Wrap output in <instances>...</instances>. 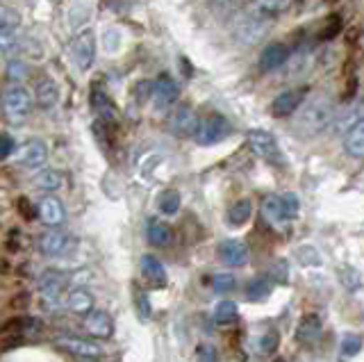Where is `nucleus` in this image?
Wrapping results in <instances>:
<instances>
[{
  "instance_id": "f257e3e1",
  "label": "nucleus",
  "mask_w": 364,
  "mask_h": 362,
  "mask_svg": "<svg viewBox=\"0 0 364 362\" xmlns=\"http://www.w3.org/2000/svg\"><path fill=\"white\" fill-rule=\"evenodd\" d=\"M333 121H335V105H333V100L326 96L312 98L299 115V126L307 134H318L328 130L333 126Z\"/></svg>"
},
{
  "instance_id": "f03ea898",
  "label": "nucleus",
  "mask_w": 364,
  "mask_h": 362,
  "mask_svg": "<svg viewBox=\"0 0 364 362\" xmlns=\"http://www.w3.org/2000/svg\"><path fill=\"white\" fill-rule=\"evenodd\" d=\"M0 107H3V115L9 123L21 126V123L30 117L32 100H30V94L23 87H9L3 94V98H0Z\"/></svg>"
},
{
  "instance_id": "7ed1b4c3",
  "label": "nucleus",
  "mask_w": 364,
  "mask_h": 362,
  "mask_svg": "<svg viewBox=\"0 0 364 362\" xmlns=\"http://www.w3.org/2000/svg\"><path fill=\"white\" fill-rule=\"evenodd\" d=\"M246 139H248L250 151H253L257 157H262V160H267L269 164H278V166L284 164V155H282L280 146H278V139L273 137L271 132L250 130Z\"/></svg>"
},
{
  "instance_id": "20e7f679",
  "label": "nucleus",
  "mask_w": 364,
  "mask_h": 362,
  "mask_svg": "<svg viewBox=\"0 0 364 362\" xmlns=\"http://www.w3.org/2000/svg\"><path fill=\"white\" fill-rule=\"evenodd\" d=\"M228 134H230V123H228V119L221 115H210L203 121H198V130L193 137H196V142L200 146H212V144H219L221 139H225Z\"/></svg>"
},
{
  "instance_id": "39448f33",
  "label": "nucleus",
  "mask_w": 364,
  "mask_h": 362,
  "mask_svg": "<svg viewBox=\"0 0 364 362\" xmlns=\"http://www.w3.org/2000/svg\"><path fill=\"white\" fill-rule=\"evenodd\" d=\"M166 130L173 134V137H180V139L196 134V130H198V117H196V112H193L189 105L176 107L168 115V119H166Z\"/></svg>"
},
{
  "instance_id": "423d86ee",
  "label": "nucleus",
  "mask_w": 364,
  "mask_h": 362,
  "mask_svg": "<svg viewBox=\"0 0 364 362\" xmlns=\"http://www.w3.org/2000/svg\"><path fill=\"white\" fill-rule=\"evenodd\" d=\"M71 58L80 71H89L96 60V37L91 30H82L71 43Z\"/></svg>"
},
{
  "instance_id": "0eeeda50",
  "label": "nucleus",
  "mask_w": 364,
  "mask_h": 362,
  "mask_svg": "<svg viewBox=\"0 0 364 362\" xmlns=\"http://www.w3.org/2000/svg\"><path fill=\"white\" fill-rule=\"evenodd\" d=\"M75 246L73 237L66 235L62 230H48L39 237V251L48 257H60V255H66L71 248Z\"/></svg>"
},
{
  "instance_id": "6e6552de",
  "label": "nucleus",
  "mask_w": 364,
  "mask_h": 362,
  "mask_svg": "<svg viewBox=\"0 0 364 362\" xmlns=\"http://www.w3.org/2000/svg\"><path fill=\"white\" fill-rule=\"evenodd\" d=\"M303 98H305V89H287V92H282L273 98L271 115L276 119H284V117L294 115V112L301 107Z\"/></svg>"
},
{
  "instance_id": "1a4fd4ad",
  "label": "nucleus",
  "mask_w": 364,
  "mask_h": 362,
  "mask_svg": "<svg viewBox=\"0 0 364 362\" xmlns=\"http://www.w3.org/2000/svg\"><path fill=\"white\" fill-rule=\"evenodd\" d=\"M57 344L62 348L71 351V353L85 358V360H96L102 356V348L98 344H94L91 339H82V337H57Z\"/></svg>"
},
{
  "instance_id": "9d476101",
  "label": "nucleus",
  "mask_w": 364,
  "mask_h": 362,
  "mask_svg": "<svg viewBox=\"0 0 364 362\" xmlns=\"http://www.w3.org/2000/svg\"><path fill=\"white\" fill-rule=\"evenodd\" d=\"M287 60H289V48L284 46V43H269V46L259 53L257 64L264 73H271V71L280 69Z\"/></svg>"
},
{
  "instance_id": "9b49d317",
  "label": "nucleus",
  "mask_w": 364,
  "mask_h": 362,
  "mask_svg": "<svg viewBox=\"0 0 364 362\" xmlns=\"http://www.w3.org/2000/svg\"><path fill=\"white\" fill-rule=\"evenodd\" d=\"M219 257L228 267H244L248 262V246L239 240H225L219 244Z\"/></svg>"
},
{
  "instance_id": "f8f14e48",
  "label": "nucleus",
  "mask_w": 364,
  "mask_h": 362,
  "mask_svg": "<svg viewBox=\"0 0 364 362\" xmlns=\"http://www.w3.org/2000/svg\"><path fill=\"white\" fill-rule=\"evenodd\" d=\"M269 28V21L264 14H257V16H246L242 23L237 28V37L242 39L244 43H255L257 39L264 37V32Z\"/></svg>"
},
{
  "instance_id": "ddd939ff",
  "label": "nucleus",
  "mask_w": 364,
  "mask_h": 362,
  "mask_svg": "<svg viewBox=\"0 0 364 362\" xmlns=\"http://www.w3.org/2000/svg\"><path fill=\"white\" fill-rule=\"evenodd\" d=\"M153 96H155V103L159 107H166V105H173L178 96H180V87L171 75H159L155 85H153Z\"/></svg>"
},
{
  "instance_id": "4468645a",
  "label": "nucleus",
  "mask_w": 364,
  "mask_h": 362,
  "mask_svg": "<svg viewBox=\"0 0 364 362\" xmlns=\"http://www.w3.org/2000/svg\"><path fill=\"white\" fill-rule=\"evenodd\" d=\"M34 100L41 110H53L60 100V89L50 80V78H39L34 85Z\"/></svg>"
},
{
  "instance_id": "2eb2a0df",
  "label": "nucleus",
  "mask_w": 364,
  "mask_h": 362,
  "mask_svg": "<svg viewBox=\"0 0 364 362\" xmlns=\"http://www.w3.org/2000/svg\"><path fill=\"white\" fill-rule=\"evenodd\" d=\"M68 278L62 274V271L57 269H48L46 274L39 278V289H41V299H57V294H60L64 287H66Z\"/></svg>"
},
{
  "instance_id": "dca6fc26",
  "label": "nucleus",
  "mask_w": 364,
  "mask_h": 362,
  "mask_svg": "<svg viewBox=\"0 0 364 362\" xmlns=\"http://www.w3.org/2000/svg\"><path fill=\"white\" fill-rule=\"evenodd\" d=\"M362 121H364V105L362 103H355V105L346 107L339 117H335V121H333V132H337V134L350 132Z\"/></svg>"
},
{
  "instance_id": "f3484780",
  "label": "nucleus",
  "mask_w": 364,
  "mask_h": 362,
  "mask_svg": "<svg viewBox=\"0 0 364 362\" xmlns=\"http://www.w3.org/2000/svg\"><path fill=\"white\" fill-rule=\"evenodd\" d=\"M85 328H87L89 335H94L98 339H105V337H109L114 333V321H112V316L107 312L96 310V312H91L87 316Z\"/></svg>"
},
{
  "instance_id": "a211bd4d",
  "label": "nucleus",
  "mask_w": 364,
  "mask_h": 362,
  "mask_svg": "<svg viewBox=\"0 0 364 362\" xmlns=\"http://www.w3.org/2000/svg\"><path fill=\"white\" fill-rule=\"evenodd\" d=\"M37 217L46 223V225H60L64 221V206L60 203V198H43L39 203V208H37Z\"/></svg>"
},
{
  "instance_id": "6ab92c4d",
  "label": "nucleus",
  "mask_w": 364,
  "mask_h": 362,
  "mask_svg": "<svg viewBox=\"0 0 364 362\" xmlns=\"http://www.w3.org/2000/svg\"><path fill=\"white\" fill-rule=\"evenodd\" d=\"M46 160H48V151H46L43 142L34 139V142H28L26 146H23L21 162L26 164L28 169H41L46 164Z\"/></svg>"
},
{
  "instance_id": "aec40b11",
  "label": "nucleus",
  "mask_w": 364,
  "mask_h": 362,
  "mask_svg": "<svg viewBox=\"0 0 364 362\" xmlns=\"http://www.w3.org/2000/svg\"><path fill=\"white\" fill-rule=\"evenodd\" d=\"M318 335H321V319L316 314H305L296 328V339L303 344H312Z\"/></svg>"
},
{
  "instance_id": "412c9836",
  "label": "nucleus",
  "mask_w": 364,
  "mask_h": 362,
  "mask_svg": "<svg viewBox=\"0 0 364 362\" xmlns=\"http://www.w3.org/2000/svg\"><path fill=\"white\" fill-rule=\"evenodd\" d=\"M146 235H148V242H151L153 246L162 248V246H168L171 240H173V228H171V225L164 223V221L153 219V221H148Z\"/></svg>"
},
{
  "instance_id": "4be33fe9",
  "label": "nucleus",
  "mask_w": 364,
  "mask_h": 362,
  "mask_svg": "<svg viewBox=\"0 0 364 362\" xmlns=\"http://www.w3.org/2000/svg\"><path fill=\"white\" fill-rule=\"evenodd\" d=\"M250 217H253V201L250 198H239L237 203H232V208L228 210V223H230L232 228L248 223Z\"/></svg>"
},
{
  "instance_id": "5701e85b",
  "label": "nucleus",
  "mask_w": 364,
  "mask_h": 362,
  "mask_svg": "<svg viewBox=\"0 0 364 362\" xmlns=\"http://www.w3.org/2000/svg\"><path fill=\"white\" fill-rule=\"evenodd\" d=\"M141 269H144L146 278L151 280L153 285H157V287H164V285H166V269H164V265L159 262L157 257H153V255H144V257H141Z\"/></svg>"
},
{
  "instance_id": "b1692460",
  "label": "nucleus",
  "mask_w": 364,
  "mask_h": 362,
  "mask_svg": "<svg viewBox=\"0 0 364 362\" xmlns=\"http://www.w3.org/2000/svg\"><path fill=\"white\" fill-rule=\"evenodd\" d=\"M66 305L77 314H87V312L91 314V310H94V297L87 289H73L68 292Z\"/></svg>"
},
{
  "instance_id": "393cba45",
  "label": "nucleus",
  "mask_w": 364,
  "mask_h": 362,
  "mask_svg": "<svg viewBox=\"0 0 364 362\" xmlns=\"http://www.w3.org/2000/svg\"><path fill=\"white\" fill-rule=\"evenodd\" d=\"M91 107H94L98 115H100V121L102 123H112L114 121V105L112 100L105 96V92H100V89H91Z\"/></svg>"
},
{
  "instance_id": "a878e982",
  "label": "nucleus",
  "mask_w": 364,
  "mask_h": 362,
  "mask_svg": "<svg viewBox=\"0 0 364 362\" xmlns=\"http://www.w3.org/2000/svg\"><path fill=\"white\" fill-rule=\"evenodd\" d=\"M344 151L350 157H364V121L358 123V126L346 134Z\"/></svg>"
},
{
  "instance_id": "bb28decb",
  "label": "nucleus",
  "mask_w": 364,
  "mask_h": 362,
  "mask_svg": "<svg viewBox=\"0 0 364 362\" xmlns=\"http://www.w3.org/2000/svg\"><path fill=\"white\" fill-rule=\"evenodd\" d=\"M271 294V280L264 278V276H257L248 282L246 287V299L248 301H264Z\"/></svg>"
},
{
  "instance_id": "cd10ccee",
  "label": "nucleus",
  "mask_w": 364,
  "mask_h": 362,
  "mask_svg": "<svg viewBox=\"0 0 364 362\" xmlns=\"http://www.w3.org/2000/svg\"><path fill=\"white\" fill-rule=\"evenodd\" d=\"M239 316V308L235 301H219L214 308V321L216 324H232Z\"/></svg>"
},
{
  "instance_id": "c85d7f7f",
  "label": "nucleus",
  "mask_w": 364,
  "mask_h": 362,
  "mask_svg": "<svg viewBox=\"0 0 364 362\" xmlns=\"http://www.w3.org/2000/svg\"><path fill=\"white\" fill-rule=\"evenodd\" d=\"M337 276L341 280V285H344L348 292H358L362 287V274L355 267H341L337 271Z\"/></svg>"
},
{
  "instance_id": "c756f323",
  "label": "nucleus",
  "mask_w": 364,
  "mask_h": 362,
  "mask_svg": "<svg viewBox=\"0 0 364 362\" xmlns=\"http://www.w3.org/2000/svg\"><path fill=\"white\" fill-rule=\"evenodd\" d=\"M37 187L43 191H55L62 187V174L55 171V169H46L37 176Z\"/></svg>"
},
{
  "instance_id": "7c9ffc66",
  "label": "nucleus",
  "mask_w": 364,
  "mask_h": 362,
  "mask_svg": "<svg viewBox=\"0 0 364 362\" xmlns=\"http://www.w3.org/2000/svg\"><path fill=\"white\" fill-rule=\"evenodd\" d=\"M362 335H355V333H346L344 337H341V344H339V351H341V356L344 358H353V356H358L360 351H362Z\"/></svg>"
},
{
  "instance_id": "2f4dec72",
  "label": "nucleus",
  "mask_w": 364,
  "mask_h": 362,
  "mask_svg": "<svg viewBox=\"0 0 364 362\" xmlns=\"http://www.w3.org/2000/svg\"><path fill=\"white\" fill-rule=\"evenodd\" d=\"M262 214H264L269 221H284L280 196H267L264 201H262Z\"/></svg>"
},
{
  "instance_id": "473e14b6",
  "label": "nucleus",
  "mask_w": 364,
  "mask_h": 362,
  "mask_svg": "<svg viewBox=\"0 0 364 362\" xmlns=\"http://www.w3.org/2000/svg\"><path fill=\"white\" fill-rule=\"evenodd\" d=\"M159 210H162L164 214H176L180 210V194L176 189H166L159 194Z\"/></svg>"
},
{
  "instance_id": "72a5a7b5",
  "label": "nucleus",
  "mask_w": 364,
  "mask_h": 362,
  "mask_svg": "<svg viewBox=\"0 0 364 362\" xmlns=\"http://www.w3.org/2000/svg\"><path fill=\"white\" fill-rule=\"evenodd\" d=\"M278 342H280L278 333H276V331H269V333H264V335L259 337V346H257V351H259L262 356H271V353H276Z\"/></svg>"
},
{
  "instance_id": "f704fd0d",
  "label": "nucleus",
  "mask_w": 364,
  "mask_h": 362,
  "mask_svg": "<svg viewBox=\"0 0 364 362\" xmlns=\"http://www.w3.org/2000/svg\"><path fill=\"white\" fill-rule=\"evenodd\" d=\"M280 203H282V217H284V219H294L296 214H299L301 203H299V196H296L294 191H289V194L280 196Z\"/></svg>"
},
{
  "instance_id": "c9c22d12",
  "label": "nucleus",
  "mask_w": 364,
  "mask_h": 362,
  "mask_svg": "<svg viewBox=\"0 0 364 362\" xmlns=\"http://www.w3.org/2000/svg\"><path fill=\"white\" fill-rule=\"evenodd\" d=\"M296 257H299V262L305 265V267H318L321 265V255L316 253L314 246H301L299 251H296Z\"/></svg>"
},
{
  "instance_id": "e433bc0d",
  "label": "nucleus",
  "mask_w": 364,
  "mask_h": 362,
  "mask_svg": "<svg viewBox=\"0 0 364 362\" xmlns=\"http://www.w3.org/2000/svg\"><path fill=\"white\" fill-rule=\"evenodd\" d=\"M235 285H237V280H235L232 274H225V271H223V274L212 276V289H214V292H219V294H223V292H232Z\"/></svg>"
},
{
  "instance_id": "4c0bfd02",
  "label": "nucleus",
  "mask_w": 364,
  "mask_h": 362,
  "mask_svg": "<svg viewBox=\"0 0 364 362\" xmlns=\"http://www.w3.org/2000/svg\"><path fill=\"white\" fill-rule=\"evenodd\" d=\"M7 78L11 82H23L28 78V66L23 64V62H9V66H7Z\"/></svg>"
},
{
  "instance_id": "58836bf2",
  "label": "nucleus",
  "mask_w": 364,
  "mask_h": 362,
  "mask_svg": "<svg viewBox=\"0 0 364 362\" xmlns=\"http://www.w3.org/2000/svg\"><path fill=\"white\" fill-rule=\"evenodd\" d=\"M16 210H18V217H23L26 221H32L34 217H37V208L32 206V201L28 196H18Z\"/></svg>"
},
{
  "instance_id": "ea45409f",
  "label": "nucleus",
  "mask_w": 364,
  "mask_h": 362,
  "mask_svg": "<svg viewBox=\"0 0 364 362\" xmlns=\"http://www.w3.org/2000/svg\"><path fill=\"white\" fill-rule=\"evenodd\" d=\"M134 305H136V312L139 316H151V301H148V294L141 292L139 287H134Z\"/></svg>"
},
{
  "instance_id": "a19ab883",
  "label": "nucleus",
  "mask_w": 364,
  "mask_h": 362,
  "mask_svg": "<svg viewBox=\"0 0 364 362\" xmlns=\"http://www.w3.org/2000/svg\"><path fill=\"white\" fill-rule=\"evenodd\" d=\"M257 9H259V12H264L267 18H273V16H278L280 12H284V9H289V3H259Z\"/></svg>"
},
{
  "instance_id": "79ce46f5",
  "label": "nucleus",
  "mask_w": 364,
  "mask_h": 362,
  "mask_svg": "<svg viewBox=\"0 0 364 362\" xmlns=\"http://www.w3.org/2000/svg\"><path fill=\"white\" fill-rule=\"evenodd\" d=\"M273 280L276 282H284L287 280V276H289V267H287V262H284V260H278L276 265H273Z\"/></svg>"
},
{
  "instance_id": "37998d69",
  "label": "nucleus",
  "mask_w": 364,
  "mask_h": 362,
  "mask_svg": "<svg viewBox=\"0 0 364 362\" xmlns=\"http://www.w3.org/2000/svg\"><path fill=\"white\" fill-rule=\"evenodd\" d=\"M11 151H14V142H11L9 134L0 132V160H7V157L11 155Z\"/></svg>"
},
{
  "instance_id": "c03bdc74",
  "label": "nucleus",
  "mask_w": 364,
  "mask_h": 362,
  "mask_svg": "<svg viewBox=\"0 0 364 362\" xmlns=\"http://www.w3.org/2000/svg\"><path fill=\"white\" fill-rule=\"evenodd\" d=\"M9 305L14 310H26L28 305H30V294L28 292H18V294H14L11 297V301H9Z\"/></svg>"
},
{
  "instance_id": "a18cd8bd",
  "label": "nucleus",
  "mask_w": 364,
  "mask_h": 362,
  "mask_svg": "<svg viewBox=\"0 0 364 362\" xmlns=\"http://www.w3.org/2000/svg\"><path fill=\"white\" fill-rule=\"evenodd\" d=\"M196 356H198V362H216V348L210 344H203L198 346Z\"/></svg>"
},
{
  "instance_id": "49530a36",
  "label": "nucleus",
  "mask_w": 364,
  "mask_h": 362,
  "mask_svg": "<svg viewBox=\"0 0 364 362\" xmlns=\"http://www.w3.org/2000/svg\"><path fill=\"white\" fill-rule=\"evenodd\" d=\"M153 94V85L151 82H146V80H141V82H136V87H134V96H136V100H144Z\"/></svg>"
},
{
  "instance_id": "de8ad7c7",
  "label": "nucleus",
  "mask_w": 364,
  "mask_h": 362,
  "mask_svg": "<svg viewBox=\"0 0 364 362\" xmlns=\"http://www.w3.org/2000/svg\"><path fill=\"white\" fill-rule=\"evenodd\" d=\"M11 271V267H9V262L5 257H0V276H5V274H9Z\"/></svg>"
},
{
  "instance_id": "09e8293b",
  "label": "nucleus",
  "mask_w": 364,
  "mask_h": 362,
  "mask_svg": "<svg viewBox=\"0 0 364 362\" xmlns=\"http://www.w3.org/2000/svg\"><path fill=\"white\" fill-rule=\"evenodd\" d=\"M3 324H5V321H0V333H3Z\"/></svg>"
},
{
  "instance_id": "8fccbe9b",
  "label": "nucleus",
  "mask_w": 364,
  "mask_h": 362,
  "mask_svg": "<svg viewBox=\"0 0 364 362\" xmlns=\"http://www.w3.org/2000/svg\"><path fill=\"white\" fill-rule=\"evenodd\" d=\"M82 362H96V360H82Z\"/></svg>"
}]
</instances>
